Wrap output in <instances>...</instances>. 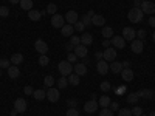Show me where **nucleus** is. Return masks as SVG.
<instances>
[{
	"label": "nucleus",
	"mask_w": 155,
	"mask_h": 116,
	"mask_svg": "<svg viewBox=\"0 0 155 116\" xmlns=\"http://www.w3.org/2000/svg\"><path fill=\"white\" fill-rule=\"evenodd\" d=\"M143 17H144V12L141 11V8H137V6L129 9V12H127V19L132 23H140L141 20H143Z\"/></svg>",
	"instance_id": "nucleus-1"
},
{
	"label": "nucleus",
	"mask_w": 155,
	"mask_h": 116,
	"mask_svg": "<svg viewBox=\"0 0 155 116\" xmlns=\"http://www.w3.org/2000/svg\"><path fill=\"white\" fill-rule=\"evenodd\" d=\"M58 70H59V73L62 74V76H70L71 73H73V65L68 62V60H62V62H59V65H58Z\"/></svg>",
	"instance_id": "nucleus-2"
},
{
	"label": "nucleus",
	"mask_w": 155,
	"mask_h": 116,
	"mask_svg": "<svg viewBox=\"0 0 155 116\" xmlns=\"http://www.w3.org/2000/svg\"><path fill=\"white\" fill-rule=\"evenodd\" d=\"M27 108H28V104H27V101H25L23 98H17L14 101V110L17 113H25Z\"/></svg>",
	"instance_id": "nucleus-3"
},
{
	"label": "nucleus",
	"mask_w": 155,
	"mask_h": 116,
	"mask_svg": "<svg viewBox=\"0 0 155 116\" xmlns=\"http://www.w3.org/2000/svg\"><path fill=\"white\" fill-rule=\"evenodd\" d=\"M141 11L144 12V14H149V16H153L155 12V3L153 2H149V0H146V2H141Z\"/></svg>",
	"instance_id": "nucleus-4"
},
{
	"label": "nucleus",
	"mask_w": 155,
	"mask_h": 116,
	"mask_svg": "<svg viewBox=\"0 0 155 116\" xmlns=\"http://www.w3.org/2000/svg\"><path fill=\"white\" fill-rule=\"evenodd\" d=\"M110 42L115 47V50H124L126 48V40H124L123 36H113L110 39Z\"/></svg>",
	"instance_id": "nucleus-5"
},
{
	"label": "nucleus",
	"mask_w": 155,
	"mask_h": 116,
	"mask_svg": "<svg viewBox=\"0 0 155 116\" xmlns=\"http://www.w3.org/2000/svg\"><path fill=\"white\" fill-rule=\"evenodd\" d=\"M59 98H61V95H59V88L50 87V88L47 90V99H48L50 102H58Z\"/></svg>",
	"instance_id": "nucleus-6"
},
{
	"label": "nucleus",
	"mask_w": 155,
	"mask_h": 116,
	"mask_svg": "<svg viewBox=\"0 0 155 116\" xmlns=\"http://www.w3.org/2000/svg\"><path fill=\"white\" fill-rule=\"evenodd\" d=\"M34 48L39 54H47L48 53V45L45 40H42V39H37V40L34 42Z\"/></svg>",
	"instance_id": "nucleus-7"
},
{
	"label": "nucleus",
	"mask_w": 155,
	"mask_h": 116,
	"mask_svg": "<svg viewBox=\"0 0 155 116\" xmlns=\"http://www.w3.org/2000/svg\"><path fill=\"white\" fill-rule=\"evenodd\" d=\"M130 50H132V53H135V54L143 53V50H144V44H143V40H140V39H135V40H132V44H130Z\"/></svg>",
	"instance_id": "nucleus-8"
},
{
	"label": "nucleus",
	"mask_w": 155,
	"mask_h": 116,
	"mask_svg": "<svg viewBox=\"0 0 155 116\" xmlns=\"http://www.w3.org/2000/svg\"><path fill=\"white\" fill-rule=\"evenodd\" d=\"M123 37H124V40L132 42V40H135V37H137V31L134 28H130V27H126L123 30Z\"/></svg>",
	"instance_id": "nucleus-9"
},
{
	"label": "nucleus",
	"mask_w": 155,
	"mask_h": 116,
	"mask_svg": "<svg viewBox=\"0 0 155 116\" xmlns=\"http://www.w3.org/2000/svg\"><path fill=\"white\" fill-rule=\"evenodd\" d=\"M51 25H53V28H62L64 25H65V19H64V16L61 14H54L51 16Z\"/></svg>",
	"instance_id": "nucleus-10"
},
{
	"label": "nucleus",
	"mask_w": 155,
	"mask_h": 116,
	"mask_svg": "<svg viewBox=\"0 0 155 116\" xmlns=\"http://www.w3.org/2000/svg\"><path fill=\"white\" fill-rule=\"evenodd\" d=\"M102 57H104L106 62H113V60L116 59V50L112 48V47L106 48V50H104V53H102Z\"/></svg>",
	"instance_id": "nucleus-11"
},
{
	"label": "nucleus",
	"mask_w": 155,
	"mask_h": 116,
	"mask_svg": "<svg viewBox=\"0 0 155 116\" xmlns=\"http://www.w3.org/2000/svg\"><path fill=\"white\" fill-rule=\"evenodd\" d=\"M96 70H98V73L99 74H107L109 73V70H110V65H109V62H106V60H98V63H96Z\"/></svg>",
	"instance_id": "nucleus-12"
},
{
	"label": "nucleus",
	"mask_w": 155,
	"mask_h": 116,
	"mask_svg": "<svg viewBox=\"0 0 155 116\" xmlns=\"http://www.w3.org/2000/svg\"><path fill=\"white\" fill-rule=\"evenodd\" d=\"M98 107H99L98 101L90 99L88 102H85V105H84V111H85V113H95V111L98 110Z\"/></svg>",
	"instance_id": "nucleus-13"
},
{
	"label": "nucleus",
	"mask_w": 155,
	"mask_h": 116,
	"mask_svg": "<svg viewBox=\"0 0 155 116\" xmlns=\"http://www.w3.org/2000/svg\"><path fill=\"white\" fill-rule=\"evenodd\" d=\"M73 53H74V54H76L78 57L84 59V57H87V53H88V50H87V47H85V45L79 44V45H76V47H74Z\"/></svg>",
	"instance_id": "nucleus-14"
},
{
	"label": "nucleus",
	"mask_w": 155,
	"mask_h": 116,
	"mask_svg": "<svg viewBox=\"0 0 155 116\" xmlns=\"http://www.w3.org/2000/svg\"><path fill=\"white\" fill-rule=\"evenodd\" d=\"M47 14V11H36V9H31L28 11V19L33 20V22H37V20H41V17Z\"/></svg>",
	"instance_id": "nucleus-15"
},
{
	"label": "nucleus",
	"mask_w": 155,
	"mask_h": 116,
	"mask_svg": "<svg viewBox=\"0 0 155 116\" xmlns=\"http://www.w3.org/2000/svg\"><path fill=\"white\" fill-rule=\"evenodd\" d=\"M137 95H138L140 98H143V99H147V101H150V99H153V98H155V93L152 92V90H149V88H143V90H140V92H137Z\"/></svg>",
	"instance_id": "nucleus-16"
},
{
	"label": "nucleus",
	"mask_w": 155,
	"mask_h": 116,
	"mask_svg": "<svg viewBox=\"0 0 155 116\" xmlns=\"http://www.w3.org/2000/svg\"><path fill=\"white\" fill-rule=\"evenodd\" d=\"M65 20L70 23V25H74L78 20H79V17H78V12L74 9H70L67 14H65Z\"/></svg>",
	"instance_id": "nucleus-17"
},
{
	"label": "nucleus",
	"mask_w": 155,
	"mask_h": 116,
	"mask_svg": "<svg viewBox=\"0 0 155 116\" xmlns=\"http://www.w3.org/2000/svg\"><path fill=\"white\" fill-rule=\"evenodd\" d=\"M120 74H121V77H123V81H126V82H130V81L134 79V71H132L130 68H123V71H121Z\"/></svg>",
	"instance_id": "nucleus-18"
},
{
	"label": "nucleus",
	"mask_w": 155,
	"mask_h": 116,
	"mask_svg": "<svg viewBox=\"0 0 155 116\" xmlns=\"http://www.w3.org/2000/svg\"><path fill=\"white\" fill-rule=\"evenodd\" d=\"M61 33H62V36H65V37H71V36H73V33H74L73 25H70V23L64 25V27L61 28Z\"/></svg>",
	"instance_id": "nucleus-19"
},
{
	"label": "nucleus",
	"mask_w": 155,
	"mask_h": 116,
	"mask_svg": "<svg viewBox=\"0 0 155 116\" xmlns=\"http://www.w3.org/2000/svg\"><path fill=\"white\" fill-rule=\"evenodd\" d=\"M73 71H74V74H78L81 77L87 73V65H84V63H76V65L73 67Z\"/></svg>",
	"instance_id": "nucleus-20"
},
{
	"label": "nucleus",
	"mask_w": 155,
	"mask_h": 116,
	"mask_svg": "<svg viewBox=\"0 0 155 116\" xmlns=\"http://www.w3.org/2000/svg\"><path fill=\"white\" fill-rule=\"evenodd\" d=\"M104 23H106L104 16H101V14H95V16L92 17V25H95V27H102Z\"/></svg>",
	"instance_id": "nucleus-21"
},
{
	"label": "nucleus",
	"mask_w": 155,
	"mask_h": 116,
	"mask_svg": "<svg viewBox=\"0 0 155 116\" xmlns=\"http://www.w3.org/2000/svg\"><path fill=\"white\" fill-rule=\"evenodd\" d=\"M81 44L85 45V47L92 45V44H93V36L90 34V33H84V34L81 36Z\"/></svg>",
	"instance_id": "nucleus-22"
},
{
	"label": "nucleus",
	"mask_w": 155,
	"mask_h": 116,
	"mask_svg": "<svg viewBox=\"0 0 155 116\" xmlns=\"http://www.w3.org/2000/svg\"><path fill=\"white\" fill-rule=\"evenodd\" d=\"M8 76L11 77V79H17V77L20 76V70L17 68V65H11L8 68Z\"/></svg>",
	"instance_id": "nucleus-23"
},
{
	"label": "nucleus",
	"mask_w": 155,
	"mask_h": 116,
	"mask_svg": "<svg viewBox=\"0 0 155 116\" xmlns=\"http://www.w3.org/2000/svg\"><path fill=\"white\" fill-rule=\"evenodd\" d=\"M11 65H20V63L23 62V54H20V53H14L11 56Z\"/></svg>",
	"instance_id": "nucleus-24"
},
{
	"label": "nucleus",
	"mask_w": 155,
	"mask_h": 116,
	"mask_svg": "<svg viewBox=\"0 0 155 116\" xmlns=\"http://www.w3.org/2000/svg\"><path fill=\"white\" fill-rule=\"evenodd\" d=\"M110 71H113L115 74L121 73V71H123V63H121V62H116V60L110 62Z\"/></svg>",
	"instance_id": "nucleus-25"
},
{
	"label": "nucleus",
	"mask_w": 155,
	"mask_h": 116,
	"mask_svg": "<svg viewBox=\"0 0 155 116\" xmlns=\"http://www.w3.org/2000/svg\"><path fill=\"white\" fill-rule=\"evenodd\" d=\"M34 99L37 101H44L47 98V90H34V93H33Z\"/></svg>",
	"instance_id": "nucleus-26"
},
{
	"label": "nucleus",
	"mask_w": 155,
	"mask_h": 116,
	"mask_svg": "<svg viewBox=\"0 0 155 116\" xmlns=\"http://www.w3.org/2000/svg\"><path fill=\"white\" fill-rule=\"evenodd\" d=\"M110 98L109 96H101L99 98V101H98V104L102 107V108H109V105H110Z\"/></svg>",
	"instance_id": "nucleus-27"
},
{
	"label": "nucleus",
	"mask_w": 155,
	"mask_h": 116,
	"mask_svg": "<svg viewBox=\"0 0 155 116\" xmlns=\"http://www.w3.org/2000/svg\"><path fill=\"white\" fill-rule=\"evenodd\" d=\"M33 0H20V8L25 11H31L33 9Z\"/></svg>",
	"instance_id": "nucleus-28"
},
{
	"label": "nucleus",
	"mask_w": 155,
	"mask_h": 116,
	"mask_svg": "<svg viewBox=\"0 0 155 116\" xmlns=\"http://www.w3.org/2000/svg\"><path fill=\"white\" fill-rule=\"evenodd\" d=\"M126 99H127V104H137L138 99H140V96H138L137 93H129V95L126 96Z\"/></svg>",
	"instance_id": "nucleus-29"
},
{
	"label": "nucleus",
	"mask_w": 155,
	"mask_h": 116,
	"mask_svg": "<svg viewBox=\"0 0 155 116\" xmlns=\"http://www.w3.org/2000/svg\"><path fill=\"white\" fill-rule=\"evenodd\" d=\"M101 34H102V37H104V39H112L113 37V30L110 27H104Z\"/></svg>",
	"instance_id": "nucleus-30"
},
{
	"label": "nucleus",
	"mask_w": 155,
	"mask_h": 116,
	"mask_svg": "<svg viewBox=\"0 0 155 116\" xmlns=\"http://www.w3.org/2000/svg\"><path fill=\"white\" fill-rule=\"evenodd\" d=\"M68 84H71V85L78 87V85H79V76L74 74V73H71V74L68 76Z\"/></svg>",
	"instance_id": "nucleus-31"
},
{
	"label": "nucleus",
	"mask_w": 155,
	"mask_h": 116,
	"mask_svg": "<svg viewBox=\"0 0 155 116\" xmlns=\"http://www.w3.org/2000/svg\"><path fill=\"white\" fill-rule=\"evenodd\" d=\"M44 84H45V87H53L54 84H56V81H54V77L51 76V74H48V76H45V79H44Z\"/></svg>",
	"instance_id": "nucleus-32"
},
{
	"label": "nucleus",
	"mask_w": 155,
	"mask_h": 116,
	"mask_svg": "<svg viewBox=\"0 0 155 116\" xmlns=\"http://www.w3.org/2000/svg\"><path fill=\"white\" fill-rule=\"evenodd\" d=\"M56 84H58V88H59V90H62V88H65V87L68 85V79H67L65 76H62V77H61V79H59Z\"/></svg>",
	"instance_id": "nucleus-33"
},
{
	"label": "nucleus",
	"mask_w": 155,
	"mask_h": 116,
	"mask_svg": "<svg viewBox=\"0 0 155 116\" xmlns=\"http://www.w3.org/2000/svg\"><path fill=\"white\" fill-rule=\"evenodd\" d=\"M50 63V57L47 54H41V57H39V65L41 67H47Z\"/></svg>",
	"instance_id": "nucleus-34"
},
{
	"label": "nucleus",
	"mask_w": 155,
	"mask_h": 116,
	"mask_svg": "<svg viewBox=\"0 0 155 116\" xmlns=\"http://www.w3.org/2000/svg\"><path fill=\"white\" fill-rule=\"evenodd\" d=\"M47 14H51V16H54L56 14V11H58V6L54 5V3H48V6H47Z\"/></svg>",
	"instance_id": "nucleus-35"
},
{
	"label": "nucleus",
	"mask_w": 155,
	"mask_h": 116,
	"mask_svg": "<svg viewBox=\"0 0 155 116\" xmlns=\"http://www.w3.org/2000/svg\"><path fill=\"white\" fill-rule=\"evenodd\" d=\"M73 28H74V31H78V33H82V31L85 30V25H84L81 20H78V22L73 25Z\"/></svg>",
	"instance_id": "nucleus-36"
},
{
	"label": "nucleus",
	"mask_w": 155,
	"mask_h": 116,
	"mask_svg": "<svg viewBox=\"0 0 155 116\" xmlns=\"http://www.w3.org/2000/svg\"><path fill=\"white\" fill-rule=\"evenodd\" d=\"M11 67V60L9 59H5V57H2V59H0V68H9Z\"/></svg>",
	"instance_id": "nucleus-37"
},
{
	"label": "nucleus",
	"mask_w": 155,
	"mask_h": 116,
	"mask_svg": "<svg viewBox=\"0 0 155 116\" xmlns=\"http://www.w3.org/2000/svg\"><path fill=\"white\" fill-rule=\"evenodd\" d=\"M79 20H81V22L85 25V27H90V25H92V17H90L88 14H84V16H82Z\"/></svg>",
	"instance_id": "nucleus-38"
},
{
	"label": "nucleus",
	"mask_w": 155,
	"mask_h": 116,
	"mask_svg": "<svg viewBox=\"0 0 155 116\" xmlns=\"http://www.w3.org/2000/svg\"><path fill=\"white\" fill-rule=\"evenodd\" d=\"M99 88L106 93V92H110V90H112V85H110V82H109V81H104V82H102V84L99 85Z\"/></svg>",
	"instance_id": "nucleus-39"
},
{
	"label": "nucleus",
	"mask_w": 155,
	"mask_h": 116,
	"mask_svg": "<svg viewBox=\"0 0 155 116\" xmlns=\"http://www.w3.org/2000/svg\"><path fill=\"white\" fill-rule=\"evenodd\" d=\"M130 111H132V114L134 116H143V108L141 107H134V108H130Z\"/></svg>",
	"instance_id": "nucleus-40"
},
{
	"label": "nucleus",
	"mask_w": 155,
	"mask_h": 116,
	"mask_svg": "<svg viewBox=\"0 0 155 116\" xmlns=\"http://www.w3.org/2000/svg\"><path fill=\"white\" fill-rule=\"evenodd\" d=\"M118 116H134V114H132L130 108H120V113H118Z\"/></svg>",
	"instance_id": "nucleus-41"
},
{
	"label": "nucleus",
	"mask_w": 155,
	"mask_h": 116,
	"mask_svg": "<svg viewBox=\"0 0 155 116\" xmlns=\"http://www.w3.org/2000/svg\"><path fill=\"white\" fill-rule=\"evenodd\" d=\"M8 16H9V8L0 6V17H8Z\"/></svg>",
	"instance_id": "nucleus-42"
},
{
	"label": "nucleus",
	"mask_w": 155,
	"mask_h": 116,
	"mask_svg": "<svg viewBox=\"0 0 155 116\" xmlns=\"http://www.w3.org/2000/svg\"><path fill=\"white\" fill-rule=\"evenodd\" d=\"M78 59H79V57H78L74 53H68V56H67V60H68L70 63H74V62H78Z\"/></svg>",
	"instance_id": "nucleus-43"
},
{
	"label": "nucleus",
	"mask_w": 155,
	"mask_h": 116,
	"mask_svg": "<svg viewBox=\"0 0 155 116\" xmlns=\"http://www.w3.org/2000/svg\"><path fill=\"white\" fill-rule=\"evenodd\" d=\"M65 116H79V111H78V108H68Z\"/></svg>",
	"instance_id": "nucleus-44"
},
{
	"label": "nucleus",
	"mask_w": 155,
	"mask_h": 116,
	"mask_svg": "<svg viewBox=\"0 0 155 116\" xmlns=\"http://www.w3.org/2000/svg\"><path fill=\"white\" fill-rule=\"evenodd\" d=\"M70 42L76 47V45H79V44H81V37H78V36H74V34H73V36L70 37Z\"/></svg>",
	"instance_id": "nucleus-45"
},
{
	"label": "nucleus",
	"mask_w": 155,
	"mask_h": 116,
	"mask_svg": "<svg viewBox=\"0 0 155 116\" xmlns=\"http://www.w3.org/2000/svg\"><path fill=\"white\" fill-rule=\"evenodd\" d=\"M99 116H113V111L110 108H102L101 113H99Z\"/></svg>",
	"instance_id": "nucleus-46"
},
{
	"label": "nucleus",
	"mask_w": 155,
	"mask_h": 116,
	"mask_svg": "<svg viewBox=\"0 0 155 116\" xmlns=\"http://www.w3.org/2000/svg\"><path fill=\"white\" fill-rule=\"evenodd\" d=\"M137 36H138L140 40H143V39L147 36V33H146V30H138V31H137Z\"/></svg>",
	"instance_id": "nucleus-47"
},
{
	"label": "nucleus",
	"mask_w": 155,
	"mask_h": 116,
	"mask_svg": "<svg viewBox=\"0 0 155 116\" xmlns=\"http://www.w3.org/2000/svg\"><path fill=\"white\" fill-rule=\"evenodd\" d=\"M109 108H110L112 111H115V110H118V108H120V104H118V102H110Z\"/></svg>",
	"instance_id": "nucleus-48"
},
{
	"label": "nucleus",
	"mask_w": 155,
	"mask_h": 116,
	"mask_svg": "<svg viewBox=\"0 0 155 116\" xmlns=\"http://www.w3.org/2000/svg\"><path fill=\"white\" fill-rule=\"evenodd\" d=\"M23 92H25V95H28V96H30V95H33V93H34V90H33L30 85H27V87L23 88Z\"/></svg>",
	"instance_id": "nucleus-49"
},
{
	"label": "nucleus",
	"mask_w": 155,
	"mask_h": 116,
	"mask_svg": "<svg viewBox=\"0 0 155 116\" xmlns=\"http://www.w3.org/2000/svg\"><path fill=\"white\" fill-rule=\"evenodd\" d=\"M65 50L68 51V53H73V50H74V45H73L71 42H68V44L65 45Z\"/></svg>",
	"instance_id": "nucleus-50"
},
{
	"label": "nucleus",
	"mask_w": 155,
	"mask_h": 116,
	"mask_svg": "<svg viewBox=\"0 0 155 116\" xmlns=\"http://www.w3.org/2000/svg\"><path fill=\"white\" fill-rule=\"evenodd\" d=\"M147 23H149V27L155 28V17H153V16H150V17H149V20H147Z\"/></svg>",
	"instance_id": "nucleus-51"
},
{
	"label": "nucleus",
	"mask_w": 155,
	"mask_h": 116,
	"mask_svg": "<svg viewBox=\"0 0 155 116\" xmlns=\"http://www.w3.org/2000/svg\"><path fill=\"white\" fill-rule=\"evenodd\" d=\"M126 92V88L124 87H120V88H115V93H118V95H123Z\"/></svg>",
	"instance_id": "nucleus-52"
},
{
	"label": "nucleus",
	"mask_w": 155,
	"mask_h": 116,
	"mask_svg": "<svg viewBox=\"0 0 155 116\" xmlns=\"http://www.w3.org/2000/svg\"><path fill=\"white\" fill-rule=\"evenodd\" d=\"M110 44H112V42H110V39H104V42H102V47L109 48V47H110Z\"/></svg>",
	"instance_id": "nucleus-53"
},
{
	"label": "nucleus",
	"mask_w": 155,
	"mask_h": 116,
	"mask_svg": "<svg viewBox=\"0 0 155 116\" xmlns=\"http://www.w3.org/2000/svg\"><path fill=\"white\" fill-rule=\"evenodd\" d=\"M67 104H68V107H70V108H74V107H76V101H73V99H70V101L67 102Z\"/></svg>",
	"instance_id": "nucleus-54"
},
{
	"label": "nucleus",
	"mask_w": 155,
	"mask_h": 116,
	"mask_svg": "<svg viewBox=\"0 0 155 116\" xmlns=\"http://www.w3.org/2000/svg\"><path fill=\"white\" fill-rule=\"evenodd\" d=\"M121 63H123V68H130V62H129V60H124Z\"/></svg>",
	"instance_id": "nucleus-55"
},
{
	"label": "nucleus",
	"mask_w": 155,
	"mask_h": 116,
	"mask_svg": "<svg viewBox=\"0 0 155 116\" xmlns=\"http://www.w3.org/2000/svg\"><path fill=\"white\" fill-rule=\"evenodd\" d=\"M134 5H135L137 8H140V6H141V0H134Z\"/></svg>",
	"instance_id": "nucleus-56"
},
{
	"label": "nucleus",
	"mask_w": 155,
	"mask_h": 116,
	"mask_svg": "<svg viewBox=\"0 0 155 116\" xmlns=\"http://www.w3.org/2000/svg\"><path fill=\"white\" fill-rule=\"evenodd\" d=\"M87 14H88V16H90V17H93V16H95V12H93V9H90V11H88V12H87Z\"/></svg>",
	"instance_id": "nucleus-57"
},
{
	"label": "nucleus",
	"mask_w": 155,
	"mask_h": 116,
	"mask_svg": "<svg viewBox=\"0 0 155 116\" xmlns=\"http://www.w3.org/2000/svg\"><path fill=\"white\" fill-rule=\"evenodd\" d=\"M9 3H12V5H16V3H20V0H9Z\"/></svg>",
	"instance_id": "nucleus-58"
},
{
	"label": "nucleus",
	"mask_w": 155,
	"mask_h": 116,
	"mask_svg": "<svg viewBox=\"0 0 155 116\" xmlns=\"http://www.w3.org/2000/svg\"><path fill=\"white\" fill-rule=\"evenodd\" d=\"M96 57L101 60V57H102V53H101V51H98V53H96Z\"/></svg>",
	"instance_id": "nucleus-59"
},
{
	"label": "nucleus",
	"mask_w": 155,
	"mask_h": 116,
	"mask_svg": "<svg viewBox=\"0 0 155 116\" xmlns=\"http://www.w3.org/2000/svg\"><path fill=\"white\" fill-rule=\"evenodd\" d=\"M152 40H153V42H155V31H153V33H152Z\"/></svg>",
	"instance_id": "nucleus-60"
},
{
	"label": "nucleus",
	"mask_w": 155,
	"mask_h": 116,
	"mask_svg": "<svg viewBox=\"0 0 155 116\" xmlns=\"http://www.w3.org/2000/svg\"><path fill=\"white\" fill-rule=\"evenodd\" d=\"M149 116H155V111H152V113H150V114H149Z\"/></svg>",
	"instance_id": "nucleus-61"
},
{
	"label": "nucleus",
	"mask_w": 155,
	"mask_h": 116,
	"mask_svg": "<svg viewBox=\"0 0 155 116\" xmlns=\"http://www.w3.org/2000/svg\"><path fill=\"white\" fill-rule=\"evenodd\" d=\"M0 76H2V68H0Z\"/></svg>",
	"instance_id": "nucleus-62"
},
{
	"label": "nucleus",
	"mask_w": 155,
	"mask_h": 116,
	"mask_svg": "<svg viewBox=\"0 0 155 116\" xmlns=\"http://www.w3.org/2000/svg\"><path fill=\"white\" fill-rule=\"evenodd\" d=\"M141 2H146V0H141Z\"/></svg>",
	"instance_id": "nucleus-63"
}]
</instances>
